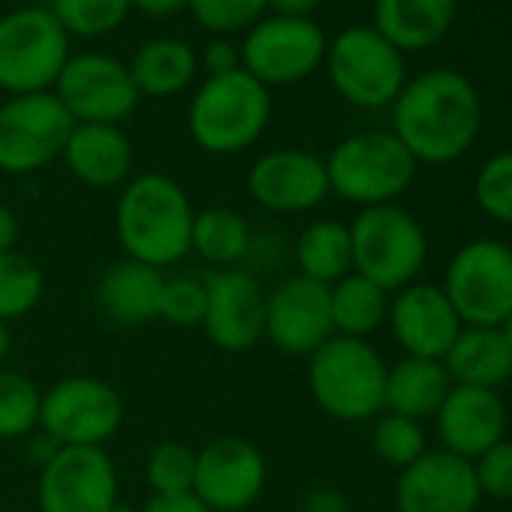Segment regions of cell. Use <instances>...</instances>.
Wrapping results in <instances>:
<instances>
[{
  "instance_id": "cell-49",
  "label": "cell",
  "mask_w": 512,
  "mask_h": 512,
  "mask_svg": "<svg viewBox=\"0 0 512 512\" xmlns=\"http://www.w3.org/2000/svg\"><path fill=\"white\" fill-rule=\"evenodd\" d=\"M509 512H512V509H509Z\"/></svg>"
},
{
  "instance_id": "cell-17",
  "label": "cell",
  "mask_w": 512,
  "mask_h": 512,
  "mask_svg": "<svg viewBox=\"0 0 512 512\" xmlns=\"http://www.w3.org/2000/svg\"><path fill=\"white\" fill-rule=\"evenodd\" d=\"M250 199L275 214H305L329 199L326 160L305 148H275L247 172Z\"/></svg>"
},
{
  "instance_id": "cell-3",
  "label": "cell",
  "mask_w": 512,
  "mask_h": 512,
  "mask_svg": "<svg viewBox=\"0 0 512 512\" xmlns=\"http://www.w3.org/2000/svg\"><path fill=\"white\" fill-rule=\"evenodd\" d=\"M272 121V91L244 70L208 76L187 109L190 139L217 157L241 154L263 139Z\"/></svg>"
},
{
  "instance_id": "cell-11",
  "label": "cell",
  "mask_w": 512,
  "mask_h": 512,
  "mask_svg": "<svg viewBox=\"0 0 512 512\" xmlns=\"http://www.w3.org/2000/svg\"><path fill=\"white\" fill-rule=\"evenodd\" d=\"M76 121L55 91L22 94L0 103V172L31 175L64 154Z\"/></svg>"
},
{
  "instance_id": "cell-19",
  "label": "cell",
  "mask_w": 512,
  "mask_h": 512,
  "mask_svg": "<svg viewBox=\"0 0 512 512\" xmlns=\"http://www.w3.org/2000/svg\"><path fill=\"white\" fill-rule=\"evenodd\" d=\"M482 500L473 461L446 449H428L398 470L395 512H476Z\"/></svg>"
},
{
  "instance_id": "cell-44",
  "label": "cell",
  "mask_w": 512,
  "mask_h": 512,
  "mask_svg": "<svg viewBox=\"0 0 512 512\" xmlns=\"http://www.w3.org/2000/svg\"><path fill=\"white\" fill-rule=\"evenodd\" d=\"M19 235H22V226H19V217L16 211L0 199V253H10L16 250L19 244Z\"/></svg>"
},
{
  "instance_id": "cell-1",
  "label": "cell",
  "mask_w": 512,
  "mask_h": 512,
  "mask_svg": "<svg viewBox=\"0 0 512 512\" xmlns=\"http://www.w3.org/2000/svg\"><path fill=\"white\" fill-rule=\"evenodd\" d=\"M479 130V91L455 70H428L410 79L392 103V133L416 163H455L473 148Z\"/></svg>"
},
{
  "instance_id": "cell-14",
  "label": "cell",
  "mask_w": 512,
  "mask_h": 512,
  "mask_svg": "<svg viewBox=\"0 0 512 512\" xmlns=\"http://www.w3.org/2000/svg\"><path fill=\"white\" fill-rule=\"evenodd\" d=\"M55 97L76 124H121L139 106V91L124 61L103 52H79L64 64Z\"/></svg>"
},
{
  "instance_id": "cell-15",
  "label": "cell",
  "mask_w": 512,
  "mask_h": 512,
  "mask_svg": "<svg viewBox=\"0 0 512 512\" xmlns=\"http://www.w3.org/2000/svg\"><path fill=\"white\" fill-rule=\"evenodd\" d=\"M269 464L260 446L226 434L214 437L196 452L193 494L208 512H244L263 497Z\"/></svg>"
},
{
  "instance_id": "cell-48",
  "label": "cell",
  "mask_w": 512,
  "mask_h": 512,
  "mask_svg": "<svg viewBox=\"0 0 512 512\" xmlns=\"http://www.w3.org/2000/svg\"><path fill=\"white\" fill-rule=\"evenodd\" d=\"M112 512H139V509H133V506H130V503H124V500H118V503H115V509H112Z\"/></svg>"
},
{
  "instance_id": "cell-25",
  "label": "cell",
  "mask_w": 512,
  "mask_h": 512,
  "mask_svg": "<svg viewBox=\"0 0 512 512\" xmlns=\"http://www.w3.org/2000/svg\"><path fill=\"white\" fill-rule=\"evenodd\" d=\"M443 365L452 383L497 392L512 380V347L497 326H464Z\"/></svg>"
},
{
  "instance_id": "cell-20",
  "label": "cell",
  "mask_w": 512,
  "mask_h": 512,
  "mask_svg": "<svg viewBox=\"0 0 512 512\" xmlns=\"http://www.w3.org/2000/svg\"><path fill=\"white\" fill-rule=\"evenodd\" d=\"M386 323L404 356L440 359L464 329L446 293L437 284H410L389 299Z\"/></svg>"
},
{
  "instance_id": "cell-4",
  "label": "cell",
  "mask_w": 512,
  "mask_h": 512,
  "mask_svg": "<svg viewBox=\"0 0 512 512\" xmlns=\"http://www.w3.org/2000/svg\"><path fill=\"white\" fill-rule=\"evenodd\" d=\"M386 359L371 341L332 335L308 356V389L338 422H368L386 410Z\"/></svg>"
},
{
  "instance_id": "cell-30",
  "label": "cell",
  "mask_w": 512,
  "mask_h": 512,
  "mask_svg": "<svg viewBox=\"0 0 512 512\" xmlns=\"http://www.w3.org/2000/svg\"><path fill=\"white\" fill-rule=\"evenodd\" d=\"M329 308H332L335 335L368 341L386 323L389 293L374 281L350 272L347 278L329 287Z\"/></svg>"
},
{
  "instance_id": "cell-34",
  "label": "cell",
  "mask_w": 512,
  "mask_h": 512,
  "mask_svg": "<svg viewBox=\"0 0 512 512\" xmlns=\"http://www.w3.org/2000/svg\"><path fill=\"white\" fill-rule=\"evenodd\" d=\"M371 449L386 467L404 470L419 455L428 452V437H425L422 422L383 410L374 422V431H371Z\"/></svg>"
},
{
  "instance_id": "cell-37",
  "label": "cell",
  "mask_w": 512,
  "mask_h": 512,
  "mask_svg": "<svg viewBox=\"0 0 512 512\" xmlns=\"http://www.w3.org/2000/svg\"><path fill=\"white\" fill-rule=\"evenodd\" d=\"M190 16L211 34L229 37L266 16V0H187Z\"/></svg>"
},
{
  "instance_id": "cell-7",
  "label": "cell",
  "mask_w": 512,
  "mask_h": 512,
  "mask_svg": "<svg viewBox=\"0 0 512 512\" xmlns=\"http://www.w3.org/2000/svg\"><path fill=\"white\" fill-rule=\"evenodd\" d=\"M70 61V37L46 7L0 16V91L10 97L55 91Z\"/></svg>"
},
{
  "instance_id": "cell-42",
  "label": "cell",
  "mask_w": 512,
  "mask_h": 512,
  "mask_svg": "<svg viewBox=\"0 0 512 512\" xmlns=\"http://www.w3.org/2000/svg\"><path fill=\"white\" fill-rule=\"evenodd\" d=\"M139 512H208L196 494H154L139 506Z\"/></svg>"
},
{
  "instance_id": "cell-16",
  "label": "cell",
  "mask_w": 512,
  "mask_h": 512,
  "mask_svg": "<svg viewBox=\"0 0 512 512\" xmlns=\"http://www.w3.org/2000/svg\"><path fill=\"white\" fill-rule=\"evenodd\" d=\"M205 281V338L223 353H244L266 341V290L244 269H217Z\"/></svg>"
},
{
  "instance_id": "cell-22",
  "label": "cell",
  "mask_w": 512,
  "mask_h": 512,
  "mask_svg": "<svg viewBox=\"0 0 512 512\" xmlns=\"http://www.w3.org/2000/svg\"><path fill=\"white\" fill-rule=\"evenodd\" d=\"M61 160L76 181L97 190H112L130 181L133 145L115 124H76Z\"/></svg>"
},
{
  "instance_id": "cell-47",
  "label": "cell",
  "mask_w": 512,
  "mask_h": 512,
  "mask_svg": "<svg viewBox=\"0 0 512 512\" xmlns=\"http://www.w3.org/2000/svg\"><path fill=\"white\" fill-rule=\"evenodd\" d=\"M497 329H500V335H503V338H506V344H509V347H512V311H509V314H506V320H503V323H500V326H497Z\"/></svg>"
},
{
  "instance_id": "cell-45",
  "label": "cell",
  "mask_w": 512,
  "mask_h": 512,
  "mask_svg": "<svg viewBox=\"0 0 512 512\" xmlns=\"http://www.w3.org/2000/svg\"><path fill=\"white\" fill-rule=\"evenodd\" d=\"M130 7L145 16H154V19H169L175 13L187 10V0H130Z\"/></svg>"
},
{
  "instance_id": "cell-8",
  "label": "cell",
  "mask_w": 512,
  "mask_h": 512,
  "mask_svg": "<svg viewBox=\"0 0 512 512\" xmlns=\"http://www.w3.org/2000/svg\"><path fill=\"white\" fill-rule=\"evenodd\" d=\"M341 100L359 109H386L407 85L404 55L371 25H356L329 40L323 61Z\"/></svg>"
},
{
  "instance_id": "cell-41",
  "label": "cell",
  "mask_w": 512,
  "mask_h": 512,
  "mask_svg": "<svg viewBox=\"0 0 512 512\" xmlns=\"http://www.w3.org/2000/svg\"><path fill=\"white\" fill-rule=\"evenodd\" d=\"M296 512H353L350 500L332 485H314L302 494Z\"/></svg>"
},
{
  "instance_id": "cell-36",
  "label": "cell",
  "mask_w": 512,
  "mask_h": 512,
  "mask_svg": "<svg viewBox=\"0 0 512 512\" xmlns=\"http://www.w3.org/2000/svg\"><path fill=\"white\" fill-rule=\"evenodd\" d=\"M473 196L482 214L512 226V148L488 157L473 181Z\"/></svg>"
},
{
  "instance_id": "cell-18",
  "label": "cell",
  "mask_w": 512,
  "mask_h": 512,
  "mask_svg": "<svg viewBox=\"0 0 512 512\" xmlns=\"http://www.w3.org/2000/svg\"><path fill=\"white\" fill-rule=\"evenodd\" d=\"M335 335L329 287L302 275L266 293V341L287 356H314Z\"/></svg>"
},
{
  "instance_id": "cell-13",
  "label": "cell",
  "mask_w": 512,
  "mask_h": 512,
  "mask_svg": "<svg viewBox=\"0 0 512 512\" xmlns=\"http://www.w3.org/2000/svg\"><path fill=\"white\" fill-rule=\"evenodd\" d=\"M118 500V470L106 446H61L40 467V512H112Z\"/></svg>"
},
{
  "instance_id": "cell-2",
  "label": "cell",
  "mask_w": 512,
  "mask_h": 512,
  "mask_svg": "<svg viewBox=\"0 0 512 512\" xmlns=\"http://www.w3.org/2000/svg\"><path fill=\"white\" fill-rule=\"evenodd\" d=\"M193 220L196 208L187 190L166 172L130 178L115 202V235L124 256L160 272L190 253Z\"/></svg>"
},
{
  "instance_id": "cell-6",
  "label": "cell",
  "mask_w": 512,
  "mask_h": 512,
  "mask_svg": "<svg viewBox=\"0 0 512 512\" xmlns=\"http://www.w3.org/2000/svg\"><path fill=\"white\" fill-rule=\"evenodd\" d=\"M416 166L392 130L353 133L326 157L329 190L359 208L395 202L413 184Z\"/></svg>"
},
{
  "instance_id": "cell-35",
  "label": "cell",
  "mask_w": 512,
  "mask_h": 512,
  "mask_svg": "<svg viewBox=\"0 0 512 512\" xmlns=\"http://www.w3.org/2000/svg\"><path fill=\"white\" fill-rule=\"evenodd\" d=\"M196 452L187 443L166 440L148 452L145 479L154 494H193Z\"/></svg>"
},
{
  "instance_id": "cell-5",
  "label": "cell",
  "mask_w": 512,
  "mask_h": 512,
  "mask_svg": "<svg viewBox=\"0 0 512 512\" xmlns=\"http://www.w3.org/2000/svg\"><path fill=\"white\" fill-rule=\"evenodd\" d=\"M353 272L386 293L416 284L428 260V235L413 211L398 202L362 208L350 223Z\"/></svg>"
},
{
  "instance_id": "cell-29",
  "label": "cell",
  "mask_w": 512,
  "mask_h": 512,
  "mask_svg": "<svg viewBox=\"0 0 512 512\" xmlns=\"http://www.w3.org/2000/svg\"><path fill=\"white\" fill-rule=\"evenodd\" d=\"M253 250V232L241 211L226 205H211L196 211L190 253L217 269H232Z\"/></svg>"
},
{
  "instance_id": "cell-26",
  "label": "cell",
  "mask_w": 512,
  "mask_h": 512,
  "mask_svg": "<svg viewBox=\"0 0 512 512\" xmlns=\"http://www.w3.org/2000/svg\"><path fill=\"white\" fill-rule=\"evenodd\" d=\"M449 389L452 380L440 359L404 356L386 371V413H398L416 422L434 419Z\"/></svg>"
},
{
  "instance_id": "cell-38",
  "label": "cell",
  "mask_w": 512,
  "mask_h": 512,
  "mask_svg": "<svg viewBox=\"0 0 512 512\" xmlns=\"http://www.w3.org/2000/svg\"><path fill=\"white\" fill-rule=\"evenodd\" d=\"M202 317H205V281L193 275L166 278L157 320L178 326V329H193V326H202Z\"/></svg>"
},
{
  "instance_id": "cell-32",
  "label": "cell",
  "mask_w": 512,
  "mask_h": 512,
  "mask_svg": "<svg viewBox=\"0 0 512 512\" xmlns=\"http://www.w3.org/2000/svg\"><path fill=\"white\" fill-rule=\"evenodd\" d=\"M43 389L22 371L0 368V440H22L40 431Z\"/></svg>"
},
{
  "instance_id": "cell-46",
  "label": "cell",
  "mask_w": 512,
  "mask_h": 512,
  "mask_svg": "<svg viewBox=\"0 0 512 512\" xmlns=\"http://www.w3.org/2000/svg\"><path fill=\"white\" fill-rule=\"evenodd\" d=\"M10 350H13V332H10V323H0V368L10 359Z\"/></svg>"
},
{
  "instance_id": "cell-39",
  "label": "cell",
  "mask_w": 512,
  "mask_h": 512,
  "mask_svg": "<svg viewBox=\"0 0 512 512\" xmlns=\"http://www.w3.org/2000/svg\"><path fill=\"white\" fill-rule=\"evenodd\" d=\"M473 473L482 497L512 503V440L503 437L479 458H473Z\"/></svg>"
},
{
  "instance_id": "cell-28",
  "label": "cell",
  "mask_w": 512,
  "mask_h": 512,
  "mask_svg": "<svg viewBox=\"0 0 512 512\" xmlns=\"http://www.w3.org/2000/svg\"><path fill=\"white\" fill-rule=\"evenodd\" d=\"M293 256L302 278L317 281L323 287L338 284L353 272L350 226L332 217L308 223L293 244Z\"/></svg>"
},
{
  "instance_id": "cell-40",
  "label": "cell",
  "mask_w": 512,
  "mask_h": 512,
  "mask_svg": "<svg viewBox=\"0 0 512 512\" xmlns=\"http://www.w3.org/2000/svg\"><path fill=\"white\" fill-rule=\"evenodd\" d=\"M199 64L208 70V76H223V73H232V70H241V52L232 40L226 37H217L205 46Z\"/></svg>"
},
{
  "instance_id": "cell-9",
  "label": "cell",
  "mask_w": 512,
  "mask_h": 512,
  "mask_svg": "<svg viewBox=\"0 0 512 512\" xmlns=\"http://www.w3.org/2000/svg\"><path fill=\"white\" fill-rule=\"evenodd\" d=\"M440 290L461 326H500L512 311V247L497 238L461 244L443 272Z\"/></svg>"
},
{
  "instance_id": "cell-31",
  "label": "cell",
  "mask_w": 512,
  "mask_h": 512,
  "mask_svg": "<svg viewBox=\"0 0 512 512\" xmlns=\"http://www.w3.org/2000/svg\"><path fill=\"white\" fill-rule=\"evenodd\" d=\"M46 290L43 269L22 250L0 253V323L28 317Z\"/></svg>"
},
{
  "instance_id": "cell-12",
  "label": "cell",
  "mask_w": 512,
  "mask_h": 512,
  "mask_svg": "<svg viewBox=\"0 0 512 512\" xmlns=\"http://www.w3.org/2000/svg\"><path fill=\"white\" fill-rule=\"evenodd\" d=\"M124 425V401L100 377H64L43 392L40 431L58 446H106Z\"/></svg>"
},
{
  "instance_id": "cell-33",
  "label": "cell",
  "mask_w": 512,
  "mask_h": 512,
  "mask_svg": "<svg viewBox=\"0 0 512 512\" xmlns=\"http://www.w3.org/2000/svg\"><path fill=\"white\" fill-rule=\"evenodd\" d=\"M130 0H52V16L67 37H106L130 16Z\"/></svg>"
},
{
  "instance_id": "cell-27",
  "label": "cell",
  "mask_w": 512,
  "mask_h": 512,
  "mask_svg": "<svg viewBox=\"0 0 512 512\" xmlns=\"http://www.w3.org/2000/svg\"><path fill=\"white\" fill-rule=\"evenodd\" d=\"M196 67H199V58L190 49V43L172 40V37L145 43L127 64L139 97H154V100H163L190 88V82L196 79Z\"/></svg>"
},
{
  "instance_id": "cell-10",
  "label": "cell",
  "mask_w": 512,
  "mask_h": 512,
  "mask_svg": "<svg viewBox=\"0 0 512 512\" xmlns=\"http://www.w3.org/2000/svg\"><path fill=\"white\" fill-rule=\"evenodd\" d=\"M329 40L314 19H287V16H263L253 28H247L238 52L241 70L250 73L260 85L284 88L308 79L323 67Z\"/></svg>"
},
{
  "instance_id": "cell-24",
  "label": "cell",
  "mask_w": 512,
  "mask_h": 512,
  "mask_svg": "<svg viewBox=\"0 0 512 512\" xmlns=\"http://www.w3.org/2000/svg\"><path fill=\"white\" fill-rule=\"evenodd\" d=\"M455 0H374V31L401 55L437 46L452 22Z\"/></svg>"
},
{
  "instance_id": "cell-43",
  "label": "cell",
  "mask_w": 512,
  "mask_h": 512,
  "mask_svg": "<svg viewBox=\"0 0 512 512\" xmlns=\"http://www.w3.org/2000/svg\"><path fill=\"white\" fill-rule=\"evenodd\" d=\"M320 4L323 0H266V10L287 19H311L320 10Z\"/></svg>"
},
{
  "instance_id": "cell-23",
  "label": "cell",
  "mask_w": 512,
  "mask_h": 512,
  "mask_svg": "<svg viewBox=\"0 0 512 512\" xmlns=\"http://www.w3.org/2000/svg\"><path fill=\"white\" fill-rule=\"evenodd\" d=\"M166 275L139 260L112 263L97 284V308L115 326H145L157 320Z\"/></svg>"
},
{
  "instance_id": "cell-21",
  "label": "cell",
  "mask_w": 512,
  "mask_h": 512,
  "mask_svg": "<svg viewBox=\"0 0 512 512\" xmlns=\"http://www.w3.org/2000/svg\"><path fill=\"white\" fill-rule=\"evenodd\" d=\"M434 422L440 449L473 461L506 437V404L491 389L452 383Z\"/></svg>"
}]
</instances>
